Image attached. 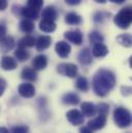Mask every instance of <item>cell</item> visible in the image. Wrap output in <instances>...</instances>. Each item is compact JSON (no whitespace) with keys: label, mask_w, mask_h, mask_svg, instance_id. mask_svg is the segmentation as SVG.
<instances>
[{"label":"cell","mask_w":132,"mask_h":133,"mask_svg":"<svg viewBox=\"0 0 132 133\" xmlns=\"http://www.w3.org/2000/svg\"><path fill=\"white\" fill-rule=\"evenodd\" d=\"M92 55H93L92 51H91L90 49H88V48H85V49H83V50L78 53V55H77V60H78V62H80L82 65H90V64L92 63V61H93Z\"/></svg>","instance_id":"30bf717a"},{"label":"cell","mask_w":132,"mask_h":133,"mask_svg":"<svg viewBox=\"0 0 132 133\" xmlns=\"http://www.w3.org/2000/svg\"><path fill=\"white\" fill-rule=\"evenodd\" d=\"M114 121L119 128H127L132 124L131 112L127 108L119 106L114 110Z\"/></svg>","instance_id":"7a4b0ae2"},{"label":"cell","mask_w":132,"mask_h":133,"mask_svg":"<svg viewBox=\"0 0 132 133\" xmlns=\"http://www.w3.org/2000/svg\"><path fill=\"white\" fill-rule=\"evenodd\" d=\"M105 125H106V116L103 115H98V117L88 122V127L93 131L102 129Z\"/></svg>","instance_id":"ba28073f"},{"label":"cell","mask_w":132,"mask_h":133,"mask_svg":"<svg viewBox=\"0 0 132 133\" xmlns=\"http://www.w3.org/2000/svg\"><path fill=\"white\" fill-rule=\"evenodd\" d=\"M41 17L43 20H50V21H56L58 18V12L54 6H47L41 14Z\"/></svg>","instance_id":"e0dca14e"},{"label":"cell","mask_w":132,"mask_h":133,"mask_svg":"<svg viewBox=\"0 0 132 133\" xmlns=\"http://www.w3.org/2000/svg\"><path fill=\"white\" fill-rule=\"evenodd\" d=\"M39 29L42 32L45 33H51L54 32L56 30V23L54 21H50V20H41L39 22Z\"/></svg>","instance_id":"ac0fdd59"},{"label":"cell","mask_w":132,"mask_h":133,"mask_svg":"<svg viewBox=\"0 0 132 133\" xmlns=\"http://www.w3.org/2000/svg\"><path fill=\"white\" fill-rule=\"evenodd\" d=\"M5 88H6V82L4 78H1L0 79V95H3Z\"/></svg>","instance_id":"d6a6232c"},{"label":"cell","mask_w":132,"mask_h":133,"mask_svg":"<svg viewBox=\"0 0 132 133\" xmlns=\"http://www.w3.org/2000/svg\"><path fill=\"white\" fill-rule=\"evenodd\" d=\"M116 85V76L113 71L101 68L95 73L93 81H92V86L95 94L100 97L106 96L115 87Z\"/></svg>","instance_id":"6da1fadb"},{"label":"cell","mask_w":132,"mask_h":133,"mask_svg":"<svg viewBox=\"0 0 132 133\" xmlns=\"http://www.w3.org/2000/svg\"><path fill=\"white\" fill-rule=\"evenodd\" d=\"M29 128L26 125H20V126H15L11 128L10 133H28Z\"/></svg>","instance_id":"4dcf8cb0"},{"label":"cell","mask_w":132,"mask_h":133,"mask_svg":"<svg viewBox=\"0 0 132 133\" xmlns=\"http://www.w3.org/2000/svg\"><path fill=\"white\" fill-rule=\"evenodd\" d=\"M19 27H20V30L24 33H31L33 30L35 29V25L31 20H27V19H24L20 22L19 24Z\"/></svg>","instance_id":"603a6c76"},{"label":"cell","mask_w":132,"mask_h":133,"mask_svg":"<svg viewBox=\"0 0 132 133\" xmlns=\"http://www.w3.org/2000/svg\"><path fill=\"white\" fill-rule=\"evenodd\" d=\"M43 5V0H27V6L39 10Z\"/></svg>","instance_id":"f1b7e54d"},{"label":"cell","mask_w":132,"mask_h":133,"mask_svg":"<svg viewBox=\"0 0 132 133\" xmlns=\"http://www.w3.org/2000/svg\"><path fill=\"white\" fill-rule=\"evenodd\" d=\"M15 57H16V59L18 61L25 62V61H27L29 59L30 54H29V52L26 49H24V48H18L15 51Z\"/></svg>","instance_id":"cb8c5ba5"},{"label":"cell","mask_w":132,"mask_h":133,"mask_svg":"<svg viewBox=\"0 0 132 133\" xmlns=\"http://www.w3.org/2000/svg\"><path fill=\"white\" fill-rule=\"evenodd\" d=\"M110 2H113V3H117V4H122L125 0H109Z\"/></svg>","instance_id":"f35d334b"},{"label":"cell","mask_w":132,"mask_h":133,"mask_svg":"<svg viewBox=\"0 0 132 133\" xmlns=\"http://www.w3.org/2000/svg\"><path fill=\"white\" fill-rule=\"evenodd\" d=\"M21 17L27 19V20H31V21H35L38 19V16H39V10H36V9H33L29 6H24L22 7L21 9Z\"/></svg>","instance_id":"5bb4252c"},{"label":"cell","mask_w":132,"mask_h":133,"mask_svg":"<svg viewBox=\"0 0 132 133\" xmlns=\"http://www.w3.org/2000/svg\"><path fill=\"white\" fill-rule=\"evenodd\" d=\"M81 109H82L83 115L88 118L94 117L97 112V106L91 102H83L81 104Z\"/></svg>","instance_id":"7c38bea8"},{"label":"cell","mask_w":132,"mask_h":133,"mask_svg":"<svg viewBox=\"0 0 132 133\" xmlns=\"http://www.w3.org/2000/svg\"><path fill=\"white\" fill-rule=\"evenodd\" d=\"M80 100L81 99H80L78 95L75 93H72V92L66 93L62 97V102L64 104H68V105H76L80 103Z\"/></svg>","instance_id":"7402d4cb"},{"label":"cell","mask_w":132,"mask_h":133,"mask_svg":"<svg viewBox=\"0 0 132 133\" xmlns=\"http://www.w3.org/2000/svg\"><path fill=\"white\" fill-rule=\"evenodd\" d=\"M18 92L24 98H32L35 95V88L32 84L25 83V84H21L19 86Z\"/></svg>","instance_id":"9c48e42d"},{"label":"cell","mask_w":132,"mask_h":133,"mask_svg":"<svg viewBox=\"0 0 132 133\" xmlns=\"http://www.w3.org/2000/svg\"><path fill=\"white\" fill-rule=\"evenodd\" d=\"M36 44V39L31 35H26L23 38H21L18 42V48H32Z\"/></svg>","instance_id":"44dd1931"},{"label":"cell","mask_w":132,"mask_h":133,"mask_svg":"<svg viewBox=\"0 0 132 133\" xmlns=\"http://www.w3.org/2000/svg\"><path fill=\"white\" fill-rule=\"evenodd\" d=\"M48 65V58L44 55H38L36 57H34L32 61V66L36 71L42 70L44 69Z\"/></svg>","instance_id":"9a60e30c"},{"label":"cell","mask_w":132,"mask_h":133,"mask_svg":"<svg viewBox=\"0 0 132 133\" xmlns=\"http://www.w3.org/2000/svg\"><path fill=\"white\" fill-rule=\"evenodd\" d=\"M64 37H65L69 42H72V43L75 44V45H80V44H82L83 39H84V36H83L82 31L78 30V29L66 31L65 33H64Z\"/></svg>","instance_id":"8992f818"},{"label":"cell","mask_w":132,"mask_h":133,"mask_svg":"<svg viewBox=\"0 0 132 133\" xmlns=\"http://www.w3.org/2000/svg\"><path fill=\"white\" fill-rule=\"evenodd\" d=\"M89 40L91 43H93L94 45L95 44H99V43H102L103 40H104V37L103 35L98 32V31H92L91 33L89 34Z\"/></svg>","instance_id":"83f0119b"},{"label":"cell","mask_w":132,"mask_h":133,"mask_svg":"<svg viewBox=\"0 0 132 133\" xmlns=\"http://www.w3.org/2000/svg\"><path fill=\"white\" fill-rule=\"evenodd\" d=\"M117 41H118L121 45H123V46H125V48H131L132 35L128 33L121 34V35H119V36L117 37Z\"/></svg>","instance_id":"4316f807"},{"label":"cell","mask_w":132,"mask_h":133,"mask_svg":"<svg viewBox=\"0 0 132 133\" xmlns=\"http://www.w3.org/2000/svg\"><path fill=\"white\" fill-rule=\"evenodd\" d=\"M80 133H93V130H91L88 126H86V127H82L80 129Z\"/></svg>","instance_id":"d590c367"},{"label":"cell","mask_w":132,"mask_h":133,"mask_svg":"<svg viewBox=\"0 0 132 133\" xmlns=\"http://www.w3.org/2000/svg\"><path fill=\"white\" fill-rule=\"evenodd\" d=\"M21 77L28 82H35L37 79V73L34 68L25 67L21 72Z\"/></svg>","instance_id":"d6986e66"},{"label":"cell","mask_w":132,"mask_h":133,"mask_svg":"<svg viewBox=\"0 0 132 133\" xmlns=\"http://www.w3.org/2000/svg\"><path fill=\"white\" fill-rule=\"evenodd\" d=\"M0 33H1V38L6 36V28H5V26L3 24L0 26Z\"/></svg>","instance_id":"8d00e7d4"},{"label":"cell","mask_w":132,"mask_h":133,"mask_svg":"<svg viewBox=\"0 0 132 133\" xmlns=\"http://www.w3.org/2000/svg\"><path fill=\"white\" fill-rule=\"evenodd\" d=\"M93 56L96 58H102L105 57L108 54V48L103 44V43H99V44H95L93 50H92Z\"/></svg>","instance_id":"ffe728a7"},{"label":"cell","mask_w":132,"mask_h":133,"mask_svg":"<svg viewBox=\"0 0 132 133\" xmlns=\"http://www.w3.org/2000/svg\"><path fill=\"white\" fill-rule=\"evenodd\" d=\"M129 65H130V67L132 68V56L130 57V59H129Z\"/></svg>","instance_id":"b9f144b4"},{"label":"cell","mask_w":132,"mask_h":133,"mask_svg":"<svg viewBox=\"0 0 132 133\" xmlns=\"http://www.w3.org/2000/svg\"><path fill=\"white\" fill-rule=\"evenodd\" d=\"M94 1L97 2V3H101V4H104L106 2V0H94Z\"/></svg>","instance_id":"60d3db41"},{"label":"cell","mask_w":132,"mask_h":133,"mask_svg":"<svg viewBox=\"0 0 132 133\" xmlns=\"http://www.w3.org/2000/svg\"><path fill=\"white\" fill-rule=\"evenodd\" d=\"M55 51L57 53V55L61 58H67L71 52V46L68 42L66 41H58L55 45Z\"/></svg>","instance_id":"52a82bcc"},{"label":"cell","mask_w":132,"mask_h":133,"mask_svg":"<svg viewBox=\"0 0 132 133\" xmlns=\"http://www.w3.org/2000/svg\"><path fill=\"white\" fill-rule=\"evenodd\" d=\"M97 112L99 115H103V116H107L109 112V105L107 103L101 102L99 103L97 106Z\"/></svg>","instance_id":"f546056e"},{"label":"cell","mask_w":132,"mask_h":133,"mask_svg":"<svg viewBox=\"0 0 132 133\" xmlns=\"http://www.w3.org/2000/svg\"><path fill=\"white\" fill-rule=\"evenodd\" d=\"M7 7V1L6 0H0V9L4 10Z\"/></svg>","instance_id":"74e56055"},{"label":"cell","mask_w":132,"mask_h":133,"mask_svg":"<svg viewBox=\"0 0 132 133\" xmlns=\"http://www.w3.org/2000/svg\"><path fill=\"white\" fill-rule=\"evenodd\" d=\"M16 41L12 36H5L1 38V52L2 53H7L11 51L15 48Z\"/></svg>","instance_id":"2e32d148"},{"label":"cell","mask_w":132,"mask_h":133,"mask_svg":"<svg viewBox=\"0 0 132 133\" xmlns=\"http://www.w3.org/2000/svg\"><path fill=\"white\" fill-rule=\"evenodd\" d=\"M75 88L82 92L89 91V82L85 76H78L75 82Z\"/></svg>","instance_id":"484cf974"},{"label":"cell","mask_w":132,"mask_h":133,"mask_svg":"<svg viewBox=\"0 0 132 133\" xmlns=\"http://www.w3.org/2000/svg\"><path fill=\"white\" fill-rule=\"evenodd\" d=\"M17 66H18L17 60L14 59L12 57H10V56H3L1 58V68L3 70H6V71L14 70V69L17 68Z\"/></svg>","instance_id":"4fadbf2b"},{"label":"cell","mask_w":132,"mask_h":133,"mask_svg":"<svg viewBox=\"0 0 132 133\" xmlns=\"http://www.w3.org/2000/svg\"><path fill=\"white\" fill-rule=\"evenodd\" d=\"M106 16H107V15L104 14V12H102V11L96 12L95 16H94V22H95V23H102L103 20L106 18Z\"/></svg>","instance_id":"1f68e13d"},{"label":"cell","mask_w":132,"mask_h":133,"mask_svg":"<svg viewBox=\"0 0 132 133\" xmlns=\"http://www.w3.org/2000/svg\"><path fill=\"white\" fill-rule=\"evenodd\" d=\"M114 23L120 29H127L132 24V6L123 7L114 18Z\"/></svg>","instance_id":"3957f363"},{"label":"cell","mask_w":132,"mask_h":133,"mask_svg":"<svg viewBox=\"0 0 132 133\" xmlns=\"http://www.w3.org/2000/svg\"><path fill=\"white\" fill-rule=\"evenodd\" d=\"M64 1L68 5H72L73 6V5H78L82 0H64Z\"/></svg>","instance_id":"e575fe53"},{"label":"cell","mask_w":132,"mask_h":133,"mask_svg":"<svg viewBox=\"0 0 132 133\" xmlns=\"http://www.w3.org/2000/svg\"><path fill=\"white\" fill-rule=\"evenodd\" d=\"M0 133H9V131H8L5 127H1V129H0Z\"/></svg>","instance_id":"ab89813d"},{"label":"cell","mask_w":132,"mask_h":133,"mask_svg":"<svg viewBox=\"0 0 132 133\" xmlns=\"http://www.w3.org/2000/svg\"><path fill=\"white\" fill-rule=\"evenodd\" d=\"M66 118L68 120V122L70 124H72L73 126H80L83 125L85 122V118L82 111L77 110V109H71L69 111H67L66 114Z\"/></svg>","instance_id":"5b68a950"},{"label":"cell","mask_w":132,"mask_h":133,"mask_svg":"<svg viewBox=\"0 0 132 133\" xmlns=\"http://www.w3.org/2000/svg\"><path fill=\"white\" fill-rule=\"evenodd\" d=\"M65 22L68 25H80L82 23V17L75 12H68L65 16Z\"/></svg>","instance_id":"d4e9b609"},{"label":"cell","mask_w":132,"mask_h":133,"mask_svg":"<svg viewBox=\"0 0 132 133\" xmlns=\"http://www.w3.org/2000/svg\"><path fill=\"white\" fill-rule=\"evenodd\" d=\"M121 90H122V94L125 96H128L132 93V88H129V87H122Z\"/></svg>","instance_id":"836d02e7"},{"label":"cell","mask_w":132,"mask_h":133,"mask_svg":"<svg viewBox=\"0 0 132 133\" xmlns=\"http://www.w3.org/2000/svg\"><path fill=\"white\" fill-rule=\"evenodd\" d=\"M57 71L62 75L73 78L77 75L78 68L73 63H61L57 66Z\"/></svg>","instance_id":"277c9868"},{"label":"cell","mask_w":132,"mask_h":133,"mask_svg":"<svg viewBox=\"0 0 132 133\" xmlns=\"http://www.w3.org/2000/svg\"><path fill=\"white\" fill-rule=\"evenodd\" d=\"M52 44V38L51 36H48V35H40L37 37L36 39V44H35V48L38 52H41V51H44L47 49L50 48V45Z\"/></svg>","instance_id":"8fae6325"}]
</instances>
